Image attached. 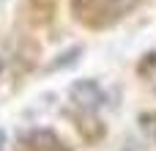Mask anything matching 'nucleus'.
<instances>
[{"label": "nucleus", "mask_w": 156, "mask_h": 151, "mask_svg": "<svg viewBox=\"0 0 156 151\" xmlns=\"http://www.w3.org/2000/svg\"><path fill=\"white\" fill-rule=\"evenodd\" d=\"M137 124H140V129L148 135V140L156 143V113H140V116H137Z\"/></svg>", "instance_id": "0eeeda50"}, {"label": "nucleus", "mask_w": 156, "mask_h": 151, "mask_svg": "<svg viewBox=\"0 0 156 151\" xmlns=\"http://www.w3.org/2000/svg\"><path fill=\"white\" fill-rule=\"evenodd\" d=\"M69 94H71V102L85 113H96L104 105V91L96 80H77L69 88Z\"/></svg>", "instance_id": "f03ea898"}, {"label": "nucleus", "mask_w": 156, "mask_h": 151, "mask_svg": "<svg viewBox=\"0 0 156 151\" xmlns=\"http://www.w3.org/2000/svg\"><path fill=\"white\" fill-rule=\"evenodd\" d=\"M140 0H71V14L85 28H107L137 8Z\"/></svg>", "instance_id": "f257e3e1"}, {"label": "nucleus", "mask_w": 156, "mask_h": 151, "mask_svg": "<svg viewBox=\"0 0 156 151\" xmlns=\"http://www.w3.org/2000/svg\"><path fill=\"white\" fill-rule=\"evenodd\" d=\"M80 55H82V44H74V47L63 50L58 58H52V63L47 66V72H60V69H66V66H74V63L80 61Z\"/></svg>", "instance_id": "423d86ee"}, {"label": "nucleus", "mask_w": 156, "mask_h": 151, "mask_svg": "<svg viewBox=\"0 0 156 151\" xmlns=\"http://www.w3.org/2000/svg\"><path fill=\"white\" fill-rule=\"evenodd\" d=\"M27 6H30V19L36 22V25H47L52 17H55V6H58V0H25Z\"/></svg>", "instance_id": "39448f33"}, {"label": "nucleus", "mask_w": 156, "mask_h": 151, "mask_svg": "<svg viewBox=\"0 0 156 151\" xmlns=\"http://www.w3.org/2000/svg\"><path fill=\"white\" fill-rule=\"evenodd\" d=\"M22 143L27 151H69V146L60 140V135L52 129H30L22 138Z\"/></svg>", "instance_id": "7ed1b4c3"}, {"label": "nucleus", "mask_w": 156, "mask_h": 151, "mask_svg": "<svg viewBox=\"0 0 156 151\" xmlns=\"http://www.w3.org/2000/svg\"><path fill=\"white\" fill-rule=\"evenodd\" d=\"M74 127H77V132H80L88 143H96V140L104 138V124L96 118V113H85V110H80V113L74 116Z\"/></svg>", "instance_id": "20e7f679"}, {"label": "nucleus", "mask_w": 156, "mask_h": 151, "mask_svg": "<svg viewBox=\"0 0 156 151\" xmlns=\"http://www.w3.org/2000/svg\"><path fill=\"white\" fill-rule=\"evenodd\" d=\"M123 151H145V146H140L137 140H132V138H126V146H123Z\"/></svg>", "instance_id": "1a4fd4ad"}, {"label": "nucleus", "mask_w": 156, "mask_h": 151, "mask_svg": "<svg viewBox=\"0 0 156 151\" xmlns=\"http://www.w3.org/2000/svg\"><path fill=\"white\" fill-rule=\"evenodd\" d=\"M137 72H140L143 77H154V74H156V52H148V55L140 61Z\"/></svg>", "instance_id": "6e6552de"}, {"label": "nucleus", "mask_w": 156, "mask_h": 151, "mask_svg": "<svg viewBox=\"0 0 156 151\" xmlns=\"http://www.w3.org/2000/svg\"><path fill=\"white\" fill-rule=\"evenodd\" d=\"M5 143H8V138H5V132L0 129V151H5Z\"/></svg>", "instance_id": "9d476101"}]
</instances>
